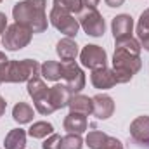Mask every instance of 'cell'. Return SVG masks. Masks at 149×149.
Returning a JSON list of instances; mask_svg holds the SVG:
<instances>
[{
	"instance_id": "cell-29",
	"label": "cell",
	"mask_w": 149,
	"mask_h": 149,
	"mask_svg": "<svg viewBox=\"0 0 149 149\" xmlns=\"http://www.w3.org/2000/svg\"><path fill=\"white\" fill-rule=\"evenodd\" d=\"M7 16L3 14V12H0V35H3L5 33V30H7Z\"/></svg>"
},
{
	"instance_id": "cell-20",
	"label": "cell",
	"mask_w": 149,
	"mask_h": 149,
	"mask_svg": "<svg viewBox=\"0 0 149 149\" xmlns=\"http://www.w3.org/2000/svg\"><path fill=\"white\" fill-rule=\"evenodd\" d=\"M28 94H30V97L33 99V102H37L40 99H43L45 95H47V92H49V87L45 85V81L37 76V78H31L30 81H28Z\"/></svg>"
},
{
	"instance_id": "cell-10",
	"label": "cell",
	"mask_w": 149,
	"mask_h": 149,
	"mask_svg": "<svg viewBox=\"0 0 149 149\" xmlns=\"http://www.w3.org/2000/svg\"><path fill=\"white\" fill-rule=\"evenodd\" d=\"M130 137L141 146H149V116H137L130 123Z\"/></svg>"
},
{
	"instance_id": "cell-4",
	"label": "cell",
	"mask_w": 149,
	"mask_h": 149,
	"mask_svg": "<svg viewBox=\"0 0 149 149\" xmlns=\"http://www.w3.org/2000/svg\"><path fill=\"white\" fill-rule=\"evenodd\" d=\"M31 37H33V31L23 24H9L3 37H2V45L5 47V50H21L24 49L30 42H31Z\"/></svg>"
},
{
	"instance_id": "cell-19",
	"label": "cell",
	"mask_w": 149,
	"mask_h": 149,
	"mask_svg": "<svg viewBox=\"0 0 149 149\" xmlns=\"http://www.w3.org/2000/svg\"><path fill=\"white\" fill-rule=\"evenodd\" d=\"M33 108L26 102H17L14 108H12V118L14 121H17L19 125H24V123H30L33 120Z\"/></svg>"
},
{
	"instance_id": "cell-23",
	"label": "cell",
	"mask_w": 149,
	"mask_h": 149,
	"mask_svg": "<svg viewBox=\"0 0 149 149\" xmlns=\"http://www.w3.org/2000/svg\"><path fill=\"white\" fill-rule=\"evenodd\" d=\"M108 134L101 132V130H92L88 132V135L85 137V144L90 149H104L106 142H108Z\"/></svg>"
},
{
	"instance_id": "cell-22",
	"label": "cell",
	"mask_w": 149,
	"mask_h": 149,
	"mask_svg": "<svg viewBox=\"0 0 149 149\" xmlns=\"http://www.w3.org/2000/svg\"><path fill=\"white\" fill-rule=\"evenodd\" d=\"M28 134H30V137H33V139H45V137H49L50 134H54V127H52V123H49V121H35V123L30 127Z\"/></svg>"
},
{
	"instance_id": "cell-7",
	"label": "cell",
	"mask_w": 149,
	"mask_h": 149,
	"mask_svg": "<svg viewBox=\"0 0 149 149\" xmlns=\"http://www.w3.org/2000/svg\"><path fill=\"white\" fill-rule=\"evenodd\" d=\"M80 61L85 68L94 71V70L106 68L108 56H106V50L99 45H85L80 52Z\"/></svg>"
},
{
	"instance_id": "cell-28",
	"label": "cell",
	"mask_w": 149,
	"mask_h": 149,
	"mask_svg": "<svg viewBox=\"0 0 149 149\" xmlns=\"http://www.w3.org/2000/svg\"><path fill=\"white\" fill-rule=\"evenodd\" d=\"M104 149H123V144L116 137H108V142H106Z\"/></svg>"
},
{
	"instance_id": "cell-3",
	"label": "cell",
	"mask_w": 149,
	"mask_h": 149,
	"mask_svg": "<svg viewBox=\"0 0 149 149\" xmlns=\"http://www.w3.org/2000/svg\"><path fill=\"white\" fill-rule=\"evenodd\" d=\"M142 68V61L139 56H132L125 50L114 49L113 54V71L116 76V83H127L132 76Z\"/></svg>"
},
{
	"instance_id": "cell-1",
	"label": "cell",
	"mask_w": 149,
	"mask_h": 149,
	"mask_svg": "<svg viewBox=\"0 0 149 149\" xmlns=\"http://www.w3.org/2000/svg\"><path fill=\"white\" fill-rule=\"evenodd\" d=\"M45 0H23L12 7V16L17 24L30 28L33 33H42L47 30V14Z\"/></svg>"
},
{
	"instance_id": "cell-5",
	"label": "cell",
	"mask_w": 149,
	"mask_h": 149,
	"mask_svg": "<svg viewBox=\"0 0 149 149\" xmlns=\"http://www.w3.org/2000/svg\"><path fill=\"white\" fill-rule=\"evenodd\" d=\"M49 21L52 23V26L61 31L63 35L66 37H76L78 30H80V23L78 19H74L73 14L63 10V9H57V7H52L50 14H49Z\"/></svg>"
},
{
	"instance_id": "cell-34",
	"label": "cell",
	"mask_w": 149,
	"mask_h": 149,
	"mask_svg": "<svg viewBox=\"0 0 149 149\" xmlns=\"http://www.w3.org/2000/svg\"><path fill=\"white\" fill-rule=\"evenodd\" d=\"M0 83H3V80H2V63H0Z\"/></svg>"
},
{
	"instance_id": "cell-2",
	"label": "cell",
	"mask_w": 149,
	"mask_h": 149,
	"mask_svg": "<svg viewBox=\"0 0 149 149\" xmlns=\"http://www.w3.org/2000/svg\"><path fill=\"white\" fill-rule=\"evenodd\" d=\"M40 76V64L35 59L23 61H3L2 63V80L5 83H21L30 81L31 78Z\"/></svg>"
},
{
	"instance_id": "cell-27",
	"label": "cell",
	"mask_w": 149,
	"mask_h": 149,
	"mask_svg": "<svg viewBox=\"0 0 149 149\" xmlns=\"http://www.w3.org/2000/svg\"><path fill=\"white\" fill-rule=\"evenodd\" d=\"M61 141H63V137H61L59 134H50V135L43 141L42 149H61Z\"/></svg>"
},
{
	"instance_id": "cell-16",
	"label": "cell",
	"mask_w": 149,
	"mask_h": 149,
	"mask_svg": "<svg viewBox=\"0 0 149 149\" xmlns=\"http://www.w3.org/2000/svg\"><path fill=\"white\" fill-rule=\"evenodd\" d=\"M70 109L74 113H81L85 116L92 114L94 113V102H92V97H87V95H81V94H73L70 102H68Z\"/></svg>"
},
{
	"instance_id": "cell-18",
	"label": "cell",
	"mask_w": 149,
	"mask_h": 149,
	"mask_svg": "<svg viewBox=\"0 0 149 149\" xmlns=\"http://www.w3.org/2000/svg\"><path fill=\"white\" fill-rule=\"evenodd\" d=\"M40 74L49 81H57L63 78V63L57 61H47L40 66Z\"/></svg>"
},
{
	"instance_id": "cell-6",
	"label": "cell",
	"mask_w": 149,
	"mask_h": 149,
	"mask_svg": "<svg viewBox=\"0 0 149 149\" xmlns=\"http://www.w3.org/2000/svg\"><path fill=\"white\" fill-rule=\"evenodd\" d=\"M78 23L83 28V31L87 35H90V37H102L104 31H106L104 17L101 16V12L97 9H88V10L81 12Z\"/></svg>"
},
{
	"instance_id": "cell-14",
	"label": "cell",
	"mask_w": 149,
	"mask_h": 149,
	"mask_svg": "<svg viewBox=\"0 0 149 149\" xmlns=\"http://www.w3.org/2000/svg\"><path fill=\"white\" fill-rule=\"evenodd\" d=\"M56 52H57V56L61 57L63 63L74 61L76 56L80 54L76 42H74L73 38H70V37H66V38H63V40L57 42V45H56Z\"/></svg>"
},
{
	"instance_id": "cell-32",
	"label": "cell",
	"mask_w": 149,
	"mask_h": 149,
	"mask_svg": "<svg viewBox=\"0 0 149 149\" xmlns=\"http://www.w3.org/2000/svg\"><path fill=\"white\" fill-rule=\"evenodd\" d=\"M104 2L108 7H120V5H123L125 0H104Z\"/></svg>"
},
{
	"instance_id": "cell-8",
	"label": "cell",
	"mask_w": 149,
	"mask_h": 149,
	"mask_svg": "<svg viewBox=\"0 0 149 149\" xmlns=\"http://www.w3.org/2000/svg\"><path fill=\"white\" fill-rule=\"evenodd\" d=\"M63 80L71 94H78L85 87V74L74 61L63 63Z\"/></svg>"
},
{
	"instance_id": "cell-12",
	"label": "cell",
	"mask_w": 149,
	"mask_h": 149,
	"mask_svg": "<svg viewBox=\"0 0 149 149\" xmlns=\"http://www.w3.org/2000/svg\"><path fill=\"white\" fill-rule=\"evenodd\" d=\"M94 102V116L97 120H108L109 116H113L114 113V101L106 94H97L92 97Z\"/></svg>"
},
{
	"instance_id": "cell-30",
	"label": "cell",
	"mask_w": 149,
	"mask_h": 149,
	"mask_svg": "<svg viewBox=\"0 0 149 149\" xmlns=\"http://www.w3.org/2000/svg\"><path fill=\"white\" fill-rule=\"evenodd\" d=\"M139 43H141V49H144V50H148L149 52V33L148 35L139 37Z\"/></svg>"
},
{
	"instance_id": "cell-17",
	"label": "cell",
	"mask_w": 149,
	"mask_h": 149,
	"mask_svg": "<svg viewBox=\"0 0 149 149\" xmlns=\"http://www.w3.org/2000/svg\"><path fill=\"white\" fill-rule=\"evenodd\" d=\"M5 149H24L26 146V132L23 128H14L5 135Z\"/></svg>"
},
{
	"instance_id": "cell-33",
	"label": "cell",
	"mask_w": 149,
	"mask_h": 149,
	"mask_svg": "<svg viewBox=\"0 0 149 149\" xmlns=\"http://www.w3.org/2000/svg\"><path fill=\"white\" fill-rule=\"evenodd\" d=\"M5 108H7V102H5V99L0 95V116L5 113Z\"/></svg>"
},
{
	"instance_id": "cell-11",
	"label": "cell",
	"mask_w": 149,
	"mask_h": 149,
	"mask_svg": "<svg viewBox=\"0 0 149 149\" xmlns=\"http://www.w3.org/2000/svg\"><path fill=\"white\" fill-rule=\"evenodd\" d=\"M132 30H134V19L128 14H120L116 17H113L111 21V31L114 40H121V38L132 37Z\"/></svg>"
},
{
	"instance_id": "cell-24",
	"label": "cell",
	"mask_w": 149,
	"mask_h": 149,
	"mask_svg": "<svg viewBox=\"0 0 149 149\" xmlns=\"http://www.w3.org/2000/svg\"><path fill=\"white\" fill-rule=\"evenodd\" d=\"M54 7L63 9L70 14H78L85 5H83V0H54Z\"/></svg>"
},
{
	"instance_id": "cell-9",
	"label": "cell",
	"mask_w": 149,
	"mask_h": 149,
	"mask_svg": "<svg viewBox=\"0 0 149 149\" xmlns=\"http://www.w3.org/2000/svg\"><path fill=\"white\" fill-rule=\"evenodd\" d=\"M71 95L73 94L70 92V88L66 85H59L57 83V85H54V87L49 88V92H47V102L52 106L54 111H57V109H63V108L68 106Z\"/></svg>"
},
{
	"instance_id": "cell-31",
	"label": "cell",
	"mask_w": 149,
	"mask_h": 149,
	"mask_svg": "<svg viewBox=\"0 0 149 149\" xmlns=\"http://www.w3.org/2000/svg\"><path fill=\"white\" fill-rule=\"evenodd\" d=\"M99 2H101V0H83V5H85L87 9H95V7L99 5Z\"/></svg>"
},
{
	"instance_id": "cell-15",
	"label": "cell",
	"mask_w": 149,
	"mask_h": 149,
	"mask_svg": "<svg viewBox=\"0 0 149 149\" xmlns=\"http://www.w3.org/2000/svg\"><path fill=\"white\" fill-rule=\"evenodd\" d=\"M87 116L85 114H81V113H74L71 111L66 118H64V123H63V127H64V130L68 132V134H83L85 130H87Z\"/></svg>"
},
{
	"instance_id": "cell-13",
	"label": "cell",
	"mask_w": 149,
	"mask_h": 149,
	"mask_svg": "<svg viewBox=\"0 0 149 149\" xmlns=\"http://www.w3.org/2000/svg\"><path fill=\"white\" fill-rule=\"evenodd\" d=\"M90 81L95 88L99 90H108L116 85V76L114 71L109 68H101V70H94L90 74Z\"/></svg>"
},
{
	"instance_id": "cell-35",
	"label": "cell",
	"mask_w": 149,
	"mask_h": 149,
	"mask_svg": "<svg viewBox=\"0 0 149 149\" xmlns=\"http://www.w3.org/2000/svg\"><path fill=\"white\" fill-rule=\"evenodd\" d=\"M0 2H2V0H0Z\"/></svg>"
},
{
	"instance_id": "cell-26",
	"label": "cell",
	"mask_w": 149,
	"mask_h": 149,
	"mask_svg": "<svg viewBox=\"0 0 149 149\" xmlns=\"http://www.w3.org/2000/svg\"><path fill=\"white\" fill-rule=\"evenodd\" d=\"M148 33H149V9L141 14L139 23H137V37H142V35H148Z\"/></svg>"
},
{
	"instance_id": "cell-21",
	"label": "cell",
	"mask_w": 149,
	"mask_h": 149,
	"mask_svg": "<svg viewBox=\"0 0 149 149\" xmlns=\"http://www.w3.org/2000/svg\"><path fill=\"white\" fill-rule=\"evenodd\" d=\"M114 49L125 50V52H128V54H132V56H139V54H141V43H139L137 38H134V37L114 40Z\"/></svg>"
},
{
	"instance_id": "cell-25",
	"label": "cell",
	"mask_w": 149,
	"mask_h": 149,
	"mask_svg": "<svg viewBox=\"0 0 149 149\" xmlns=\"http://www.w3.org/2000/svg\"><path fill=\"white\" fill-rule=\"evenodd\" d=\"M83 148V139L80 134H68L61 141V149H81Z\"/></svg>"
}]
</instances>
